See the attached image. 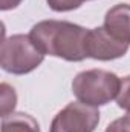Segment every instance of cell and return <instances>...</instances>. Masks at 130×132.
<instances>
[{"label": "cell", "instance_id": "1", "mask_svg": "<svg viewBox=\"0 0 130 132\" xmlns=\"http://www.w3.org/2000/svg\"><path fill=\"white\" fill-rule=\"evenodd\" d=\"M87 32L89 29L66 20H43L31 28L29 37L44 55L83 62L87 59Z\"/></svg>", "mask_w": 130, "mask_h": 132}, {"label": "cell", "instance_id": "2", "mask_svg": "<svg viewBox=\"0 0 130 132\" xmlns=\"http://www.w3.org/2000/svg\"><path fill=\"white\" fill-rule=\"evenodd\" d=\"M121 80L116 74L104 69H89L75 75L72 92L78 101L89 106H104L116 98Z\"/></svg>", "mask_w": 130, "mask_h": 132}, {"label": "cell", "instance_id": "3", "mask_svg": "<svg viewBox=\"0 0 130 132\" xmlns=\"http://www.w3.org/2000/svg\"><path fill=\"white\" fill-rule=\"evenodd\" d=\"M44 54L38 49L32 38L25 34H15L3 38L0 49V65L2 69L14 74L25 75L32 72L43 63Z\"/></svg>", "mask_w": 130, "mask_h": 132}, {"label": "cell", "instance_id": "4", "mask_svg": "<svg viewBox=\"0 0 130 132\" xmlns=\"http://www.w3.org/2000/svg\"><path fill=\"white\" fill-rule=\"evenodd\" d=\"M99 123V111L81 101H72L52 120L49 132H94Z\"/></svg>", "mask_w": 130, "mask_h": 132}, {"label": "cell", "instance_id": "5", "mask_svg": "<svg viewBox=\"0 0 130 132\" xmlns=\"http://www.w3.org/2000/svg\"><path fill=\"white\" fill-rule=\"evenodd\" d=\"M130 43L123 42L116 37H113L104 26L89 29L86 38V52L87 57L99 60V62H109L119 57H124L129 51Z\"/></svg>", "mask_w": 130, "mask_h": 132}, {"label": "cell", "instance_id": "6", "mask_svg": "<svg viewBox=\"0 0 130 132\" xmlns=\"http://www.w3.org/2000/svg\"><path fill=\"white\" fill-rule=\"evenodd\" d=\"M103 26L113 37L130 43V5L119 3L110 8L106 12Z\"/></svg>", "mask_w": 130, "mask_h": 132}, {"label": "cell", "instance_id": "7", "mask_svg": "<svg viewBox=\"0 0 130 132\" xmlns=\"http://www.w3.org/2000/svg\"><path fill=\"white\" fill-rule=\"evenodd\" d=\"M2 132H40V126L29 114L11 112L2 117Z\"/></svg>", "mask_w": 130, "mask_h": 132}, {"label": "cell", "instance_id": "8", "mask_svg": "<svg viewBox=\"0 0 130 132\" xmlns=\"http://www.w3.org/2000/svg\"><path fill=\"white\" fill-rule=\"evenodd\" d=\"M17 104V94L14 91L12 86H9L8 83H2L0 85V111H2V117L14 112Z\"/></svg>", "mask_w": 130, "mask_h": 132}, {"label": "cell", "instance_id": "9", "mask_svg": "<svg viewBox=\"0 0 130 132\" xmlns=\"http://www.w3.org/2000/svg\"><path fill=\"white\" fill-rule=\"evenodd\" d=\"M116 104L130 112V75L124 77L121 80V85H119V92L116 95Z\"/></svg>", "mask_w": 130, "mask_h": 132}, {"label": "cell", "instance_id": "10", "mask_svg": "<svg viewBox=\"0 0 130 132\" xmlns=\"http://www.w3.org/2000/svg\"><path fill=\"white\" fill-rule=\"evenodd\" d=\"M48 6L55 12H67L80 8L87 0H46Z\"/></svg>", "mask_w": 130, "mask_h": 132}, {"label": "cell", "instance_id": "11", "mask_svg": "<svg viewBox=\"0 0 130 132\" xmlns=\"http://www.w3.org/2000/svg\"><path fill=\"white\" fill-rule=\"evenodd\" d=\"M106 132H130V112H127V115L112 121L107 126Z\"/></svg>", "mask_w": 130, "mask_h": 132}, {"label": "cell", "instance_id": "12", "mask_svg": "<svg viewBox=\"0 0 130 132\" xmlns=\"http://www.w3.org/2000/svg\"><path fill=\"white\" fill-rule=\"evenodd\" d=\"M23 0H0V9L2 11H9V9H14L17 8Z\"/></svg>", "mask_w": 130, "mask_h": 132}]
</instances>
